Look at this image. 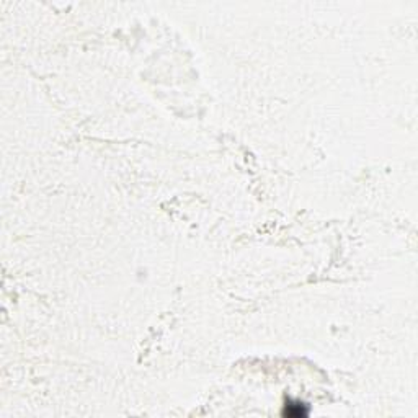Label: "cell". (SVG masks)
I'll return each instance as SVG.
<instances>
[{
    "mask_svg": "<svg viewBox=\"0 0 418 418\" xmlns=\"http://www.w3.org/2000/svg\"><path fill=\"white\" fill-rule=\"evenodd\" d=\"M309 413V408L306 404H300V402H286L284 405V415L288 416H292V418H300V416H306Z\"/></svg>",
    "mask_w": 418,
    "mask_h": 418,
    "instance_id": "cell-1",
    "label": "cell"
}]
</instances>
